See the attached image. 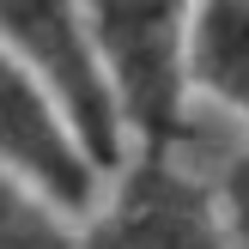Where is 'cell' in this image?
I'll use <instances>...</instances> for the list:
<instances>
[{
	"mask_svg": "<svg viewBox=\"0 0 249 249\" xmlns=\"http://www.w3.org/2000/svg\"><path fill=\"white\" fill-rule=\"evenodd\" d=\"M189 6L195 0H79L128 134V158H170V146L189 134Z\"/></svg>",
	"mask_w": 249,
	"mask_h": 249,
	"instance_id": "6da1fadb",
	"label": "cell"
},
{
	"mask_svg": "<svg viewBox=\"0 0 249 249\" xmlns=\"http://www.w3.org/2000/svg\"><path fill=\"white\" fill-rule=\"evenodd\" d=\"M0 49L49 91V104L67 116L79 152L104 177L128 164V134H122L109 79L97 67V49L85 36L79 0H0Z\"/></svg>",
	"mask_w": 249,
	"mask_h": 249,
	"instance_id": "7a4b0ae2",
	"label": "cell"
},
{
	"mask_svg": "<svg viewBox=\"0 0 249 249\" xmlns=\"http://www.w3.org/2000/svg\"><path fill=\"white\" fill-rule=\"evenodd\" d=\"M73 249H231L219 195L170 158H140L116 170L109 201L85 213Z\"/></svg>",
	"mask_w": 249,
	"mask_h": 249,
	"instance_id": "3957f363",
	"label": "cell"
},
{
	"mask_svg": "<svg viewBox=\"0 0 249 249\" xmlns=\"http://www.w3.org/2000/svg\"><path fill=\"white\" fill-rule=\"evenodd\" d=\"M0 170L31 182L67 219H85L104 195V170L79 152L67 116L6 49H0Z\"/></svg>",
	"mask_w": 249,
	"mask_h": 249,
	"instance_id": "277c9868",
	"label": "cell"
},
{
	"mask_svg": "<svg viewBox=\"0 0 249 249\" xmlns=\"http://www.w3.org/2000/svg\"><path fill=\"white\" fill-rule=\"evenodd\" d=\"M189 91L237 109L249 122V0H195L189 6V49H182Z\"/></svg>",
	"mask_w": 249,
	"mask_h": 249,
	"instance_id": "5b68a950",
	"label": "cell"
},
{
	"mask_svg": "<svg viewBox=\"0 0 249 249\" xmlns=\"http://www.w3.org/2000/svg\"><path fill=\"white\" fill-rule=\"evenodd\" d=\"M0 249H73L67 213H55L31 182L6 170H0Z\"/></svg>",
	"mask_w": 249,
	"mask_h": 249,
	"instance_id": "8992f818",
	"label": "cell"
},
{
	"mask_svg": "<svg viewBox=\"0 0 249 249\" xmlns=\"http://www.w3.org/2000/svg\"><path fill=\"white\" fill-rule=\"evenodd\" d=\"M219 213H225V237L249 249V146L225 164V182H219Z\"/></svg>",
	"mask_w": 249,
	"mask_h": 249,
	"instance_id": "52a82bcc",
	"label": "cell"
}]
</instances>
